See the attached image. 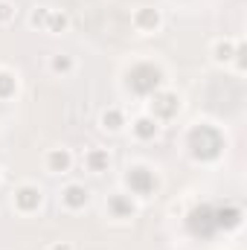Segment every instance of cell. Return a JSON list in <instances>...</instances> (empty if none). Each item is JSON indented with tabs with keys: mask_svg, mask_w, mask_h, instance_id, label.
<instances>
[{
	"mask_svg": "<svg viewBox=\"0 0 247 250\" xmlns=\"http://www.w3.org/2000/svg\"><path fill=\"white\" fill-rule=\"evenodd\" d=\"M44 204V192L35 187V184H21L12 195V207L21 212V215H32L38 212V207Z\"/></svg>",
	"mask_w": 247,
	"mask_h": 250,
	"instance_id": "obj_1",
	"label": "cell"
},
{
	"mask_svg": "<svg viewBox=\"0 0 247 250\" xmlns=\"http://www.w3.org/2000/svg\"><path fill=\"white\" fill-rule=\"evenodd\" d=\"M62 204L70 209V212H79L90 204V189L84 184H67L62 189Z\"/></svg>",
	"mask_w": 247,
	"mask_h": 250,
	"instance_id": "obj_2",
	"label": "cell"
},
{
	"mask_svg": "<svg viewBox=\"0 0 247 250\" xmlns=\"http://www.w3.org/2000/svg\"><path fill=\"white\" fill-rule=\"evenodd\" d=\"M44 166H47L50 175H67V172L73 169V154H70V148H50V151L44 154Z\"/></svg>",
	"mask_w": 247,
	"mask_h": 250,
	"instance_id": "obj_3",
	"label": "cell"
},
{
	"mask_svg": "<svg viewBox=\"0 0 247 250\" xmlns=\"http://www.w3.org/2000/svg\"><path fill=\"white\" fill-rule=\"evenodd\" d=\"M131 23H134V29H137V32L148 35V32H154V29L160 26V12H157V9H151V6H140V9L131 15Z\"/></svg>",
	"mask_w": 247,
	"mask_h": 250,
	"instance_id": "obj_4",
	"label": "cell"
},
{
	"mask_svg": "<svg viewBox=\"0 0 247 250\" xmlns=\"http://www.w3.org/2000/svg\"><path fill=\"white\" fill-rule=\"evenodd\" d=\"M131 131H134V137H137L140 143H145V140H154V137L160 134V123H157L151 114H140V117L131 123Z\"/></svg>",
	"mask_w": 247,
	"mask_h": 250,
	"instance_id": "obj_5",
	"label": "cell"
},
{
	"mask_svg": "<svg viewBox=\"0 0 247 250\" xmlns=\"http://www.w3.org/2000/svg\"><path fill=\"white\" fill-rule=\"evenodd\" d=\"M84 166H87V172H93V175L108 172V166H111L108 148H90V151H84Z\"/></svg>",
	"mask_w": 247,
	"mask_h": 250,
	"instance_id": "obj_6",
	"label": "cell"
},
{
	"mask_svg": "<svg viewBox=\"0 0 247 250\" xmlns=\"http://www.w3.org/2000/svg\"><path fill=\"white\" fill-rule=\"evenodd\" d=\"M125 125L128 123H125L123 108H108V111H102V117H99V128L108 131V134H120Z\"/></svg>",
	"mask_w": 247,
	"mask_h": 250,
	"instance_id": "obj_7",
	"label": "cell"
},
{
	"mask_svg": "<svg viewBox=\"0 0 247 250\" xmlns=\"http://www.w3.org/2000/svg\"><path fill=\"white\" fill-rule=\"evenodd\" d=\"M108 209H111L114 218H131L134 215V201L128 195H123V192H114L108 198Z\"/></svg>",
	"mask_w": 247,
	"mask_h": 250,
	"instance_id": "obj_8",
	"label": "cell"
},
{
	"mask_svg": "<svg viewBox=\"0 0 247 250\" xmlns=\"http://www.w3.org/2000/svg\"><path fill=\"white\" fill-rule=\"evenodd\" d=\"M160 108H169L166 114H169V117H175V114L181 111V99H178V96H175L172 90H163V93H154V96H151V114H157Z\"/></svg>",
	"mask_w": 247,
	"mask_h": 250,
	"instance_id": "obj_9",
	"label": "cell"
},
{
	"mask_svg": "<svg viewBox=\"0 0 247 250\" xmlns=\"http://www.w3.org/2000/svg\"><path fill=\"white\" fill-rule=\"evenodd\" d=\"M236 44L239 41H230V38H221V41H215L212 44V62L215 64H230L233 62V56H236Z\"/></svg>",
	"mask_w": 247,
	"mask_h": 250,
	"instance_id": "obj_10",
	"label": "cell"
},
{
	"mask_svg": "<svg viewBox=\"0 0 247 250\" xmlns=\"http://www.w3.org/2000/svg\"><path fill=\"white\" fill-rule=\"evenodd\" d=\"M73 70H76L73 56H67V53H53L50 56V73L53 76H70Z\"/></svg>",
	"mask_w": 247,
	"mask_h": 250,
	"instance_id": "obj_11",
	"label": "cell"
},
{
	"mask_svg": "<svg viewBox=\"0 0 247 250\" xmlns=\"http://www.w3.org/2000/svg\"><path fill=\"white\" fill-rule=\"evenodd\" d=\"M50 35H64L70 29V18L67 12H59V9H50V18H47V26H44Z\"/></svg>",
	"mask_w": 247,
	"mask_h": 250,
	"instance_id": "obj_12",
	"label": "cell"
},
{
	"mask_svg": "<svg viewBox=\"0 0 247 250\" xmlns=\"http://www.w3.org/2000/svg\"><path fill=\"white\" fill-rule=\"evenodd\" d=\"M15 90H18V82H15V76H12L9 70H0V99L12 96Z\"/></svg>",
	"mask_w": 247,
	"mask_h": 250,
	"instance_id": "obj_13",
	"label": "cell"
},
{
	"mask_svg": "<svg viewBox=\"0 0 247 250\" xmlns=\"http://www.w3.org/2000/svg\"><path fill=\"white\" fill-rule=\"evenodd\" d=\"M18 18V6L12 0H0V26H9Z\"/></svg>",
	"mask_w": 247,
	"mask_h": 250,
	"instance_id": "obj_14",
	"label": "cell"
},
{
	"mask_svg": "<svg viewBox=\"0 0 247 250\" xmlns=\"http://www.w3.org/2000/svg\"><path fill=\"white\" fill-rule=\"evenodd\" d=\"M47 18H50V9L47 6H35V12L29 15V23L32 26H47Z\"/></svg>",
	"mask_w": 247,
	"mask_h": 250,
	"instance_id": "obj_15",
	"label": "cell"
},
{
	"mask_svg": "<svg viewBox=\"0 0 247 250\" xmlns=\"http://www.w3.org/2000/svg\"><path fill=\"white\" fill-rule=\"evenodd\" d=\"M233 62H236V67H239V73H245V44H242V41L236 44V56H233Z\"/></svg>",
	"mask_w": 247,
	"mask_h": 250,
	"instance_id": "obj_16",
	"label": "cell"
},
{
	"mask_svg": "<svg viewBox=\"0 0 247 250\" xmlns=\"http://www.w3.org/2000/svg\"><path fill=\"white\" fill-rule=\"evenodd\" d=\"M50 250H76V248H73L70 242H56V245H53Z\"/></svg>",
	"mask_w": 247,
	"mask_h": 250,
	"instance_id": "obj_17",
	"label": "cell"
}]
</instances>
